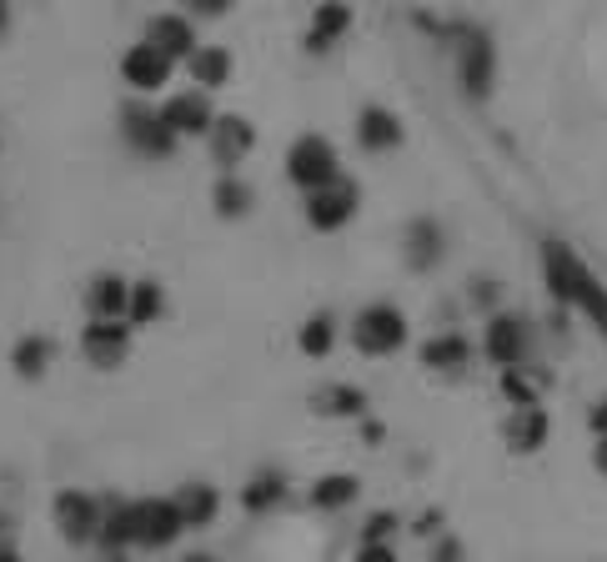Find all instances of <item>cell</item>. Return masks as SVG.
<instances>
[{
    "label": "cell",
    "mask_w": 607,
    "mask_h": 562,
    "mask_svg": "<svg viewBox=\"0 0 607 562\" xmlns=\"http://www.w3.org/2000/svg\"><path fill=\"white\" fill-rule=\"evenodd\" d=\"M161 116H166V126H171L176 136H207V132H211V121H216V105H211V91L191 86V91L166 96Z\"/></svg>",
    "instance_id": "13"
},
{
    "label": "cell",
    "mask_w": 607,
    "mask_h": 562,
    "mask_svg": "<svg viewBox=\"0 0 607 562\" xmlns=\"http://www.w3.org/2000/svg\"><path fill=\"white\" fill-rule=\"evenodd\" d=\"M286 176H292V186H301V191H317V186L336 182V176H342L336 146L326 141V136H317V132L297 136L292 151H286Z\"/></svg>",
    "instance_id": "4"
},
{
    "label": "cell",
    "mask_w": 607,
    "mask_h": 562,
    "mask_svg": "<svg viewBox=\"0 0 607 562\" xmlns=\"http://www.w3.org/2000/svg\"><path fill=\"white\" fill-rule=\"evenodd\" d=\"M351 341L362 357H392L407 347V316L392 301H376V307H362L357 322H351Z\"/></svg>",
    "instance_id": "3"
},
{
    "label": "cell",
    "mask_w": 607,
    "mask_h": 562,
    "mask_svg": "<svg viewBox=\"0 0 607 562\" xmlns=\"http://www.w3.org/2000/svg\"><path fill=\"white\" fill-rule=\"evenodd\" d=\"M482 347H487V357L503 366V372H512V366L528 362L532 332H528V322H522L517 312H503V316H492L487 322V341H482Z\"/></svg>",
    "instance_id": "11"
},
{
    "label": "cell",
    "mask_w": 607,
    "mask_h": 562,
    "mask_svg": "<svg viewBox=\"0 0 607 562\" xmlns=\"http://www.w3.org/2000/svg\"><path fill=\"white\" fill-rule=\"evenodd\" d=\"M121 136H126V146L146 161H166L171 151H176V141H182V136L166 126V116L151 111V105H126V111H121Z\"/></svg>",
    "instance_id": "6"
},
{
    "label": "cell",
    "mask_w": 607,
    "mask_h": 562,
    "mask_svg": "<svg viewBox=\"0 0 607 562\" xmlns=\"http://www.w3.org/2000/svg\"><path fill=\"white\" fill-rule=\"evenodd\" d=\"M55 362V341L51 337H21L15 341V352H11V366L21 372L26 382L46 377V366Z\"/></svg>",
    "instance_id": "25"
},
{
    "label": "cell",
    "mask_w": 607,
    "mask_h": 562,
    "mask_svg": "<svg viewBox=\"0 0 607 562\" xmlns=\"http://www.w3.org/2000/svg\"><path fill=\"white\" fill-rule=\"evenodd\" d=\"M543 282H547V291H553L562 307L582 312L607 337V287L597 282L593 266L582 262L568 241H557V236H547L543 241Z\"/></svg>",
    "instance_id": "1"
},
{
    "label": "cell",
    "mask_w": 607,
    "mask_h": 562,
    "mask_svg": "<svg viewBox=\"0 0 607 562\" xmlns=\"http://www.w3.org/2000/svg\"><path fill=\"white\" fill-rule=\"evenodd\" d=\"M362 562H397L387 552V542H362Z\"/></svg>",
    "instance_id": "33"
},
{
    "label": "cell",
    "mask_w": 607,
    "mask_h": 562,
    "mask_svg": "<svg viewBox=\"0 0 607 562\" xmlns=\"http://www.w3.org/2000/svg\"><path fill=\"white\" fill-rule=\"evenodd\" d=\"M141 533V502H116V508H106L101 517V542L106 548H121L126 552Z\"/></svg>",
    "instance_id": "21"
},
{
    "label": "cell",
    "mask_w": 607,
    "mask_h": 562,
    "mask_svg": "<svg viewBox=\"0 0 607 562\" xmlns=\"http://www.w3.org/2000/svg\"><path fill=\"white\" fill-rule=\"evenodd\" d=\"M176 508H182V523L186 527H207L211 517H216V508H221V497H216V487L211 483H186L182 492L171 497Z\"/></svg>",
    "instance_id": "22"
},
{
    "label": "cell",
    "mask_w": 607,
    "mask_h": 562,
    "mask_svg": "<svg viewBox=\"0 0 607 562\" xmlns=\"http://www.w3.org/2000/svg\"><path fill=\"white\" fill-rule=\"evenodd\" d=\"M0 562H21V552H15V548H0Z\"/></svg>",
    "instance_id": "38"
},
{
    "label": "cell",
    "mask_w": 607,
    "mask_h": 562,
    "mask_svg": "<svg viewBox=\"0 0 607 562\" xmlns=\"http://www.w3.org/2000/svg\"><path fill=\"white\" fill-rule=\"evenodd\" d=\"M401 141H407V126H401L397 111H387V105H367L362 116H357V146H362V151L387 157V151H397Z\"/></svg>",
    "instance_id": "14"
},
{
    "label": "cell",
    "mask_w": 607,
    "mask_h": 562,
    "mask_svg": "<svg viewBox=\"0 0 607 562\" xmlns=\"http://www.w3.org/2000/svg\"><path fill=\"white\" fill-rule=\"evenodd\" d=\"M512 442L522 447V452H528V447L537 452V447L547 442V412L543 407H522V417L512 422Z\"/></svg>",
    "instance_id": "27"
},
{
    "label": "cell",
    "mask_w": 607,
    "mask_h": 562,
    "mask_svg": "<svg viewBox=\"0 0 607 562\" xmlns=\"http://www.w3.org/2000/svg\"><path fill=\"white\" fill-rule=\"evenodd\" d=\"M467 362H472V341L457 337V332H447V337H432L422 347V366H432V372H462Z\"/></svg>",
    "instance_id": "23"
},
{
    "label": "cell",
    "mask_w": 607,
    "mask_h": 562,
    "mask_svg": "<svg viewBox=\"0 0 607 562\" xmlns=\"http://www.w3.org/2000/svg\"><path fill=\"white\" fill-rule=\"evenodd\" d=\"M186 562H216V558H207V552H191V558H186Z\"/></svg>",
    "instance_id": "39"
},
{
    "label": "cell",
    "mask_w": 607,
    "mask_h": 562,
    "mask_svg": "<svg viewBox=\"0 0 607 562\" xmlns=\"http://www.w3.org/2000/svg\"><path fill=\"white\" fill-rule=\"evenodd\" d=\"M126 301H131L126 276H116V272L91 276V287H86V312L91 316H126Z\"/></svg>",
    "instance_id": "19"
},
{
    "label": "cell",
    "mask_w": 607,
    "mask_h": 562,
    "mask_svg": "<svg viewBox=\"0 0 607 562\" xmlns=\"http://www.w3.org/2000/svg\"><path fill=\"white\" fill-rule=\"evenodd\" d=\"M166 312V291L156 282H131V301H126V322L131 327H151Z\"/></svg>",
    "instance_id": "26"
},
{
    "label": "cell",
    "mask_w": 607,
    "mask_h": 562,
    "mask_svg": "<svg viewBox=\"0 0 607 562\" xmlns=\"http://www.w3.org/2000/svg\"><path fill=\"white\" fill-rule=\"evenodd\" d=\"M186 15H201V21H221V15L232 11L236 0H182Z\"/></svg>",
    "instance_id": "31"
},
{
    "label": "cell",
    "mask_w": 607,
    "mask_h": 562,
    "mask_svg": "<svg viewBox=\"0 0 607 562\" xmlns=\"http://www.w3.org/2000/svg\"><path fill=\"white\" fill-rule=\"evenodd\" d=\"M351 5L347 0H317V11H311V21H307V55H326V51H336L342 40H347V30H351Z\"/></svg>",
    "instance_id": "12"
},
{
    "label": "cell",
    "mask_w": 607,
    "mask_h": 562,
    "mask_svg": "<svg viewBox=\"0 0 607 562\" xmlns=\"http://www.w3.org/2000/svg\"><path fill=\"white\" fill-rule=\"evenodd\" d=\"M101 517H106V508L96 502L91 492H61L55 497V523H61V533H65V542H91V537H101Z\"/></svg>",
    "instance_id": "10"
},
{
    "label": "cell",
    "mask_w": 607,
    "mask_h": 562,
    "mask_svg": "<svg viewBox=\"0 0 607 562\" xmlns=\"http://www.w3.org/2000/svg\"><path fill=\"white\" fill-rule=\"evenodd\" d=\"M392 527H397V517H392V512H376L372 523H367V542H382Z\"/></svg>",
    "instance_id": "32"
},
{
    "label": "cell",
    "mask_w": 607,
    "mask_h": 562,
    "mask_svg": "<svg viewBox=\"0 0 607 562\" xmlns=\"http://www.w3.org/2000/svg\"><path fill=\"white\" fill-rule=\"evenodd\" d=\"M447 40H453L462 91L472 101H487L492 86H497V46H492V36L482 26H447Z\"/></svg>",
    "instance_id": "2"
},
{
    "label": "cell",
    "mask_w": 607,
    "mask_h": 562,
    "mask_svg": "<svg viewBox=\"0 0 607 562\" xmlns=\"http://www.w3.org/2000/svg\"><path fill=\"white\" fill-rule=\"evenodd\" d=\"M171 71H176V61H171L166 51H156L151 40H136V46L121 55V80H126L131 91H161L171 80Z\"/></svg>",
    "instance_id": "9"
},
{
    "label": "cell",
    "mask_w": 607,
    "mask_h": 562,
    "mask_svg": "<svg viewBox=\"0 0 607 562\" xmlns=\"http://www.w3.org/2000/svg\"><path fill=\"white\" fill-rule=\"evenodd\" d=\"M146 40H151L156 51H166L171 61H186V55L201 46V40H196L191 15H176V11L151 15V21H146Z\"/></svg>",
    "instance_id": "15"
},
{
    "label": "cell",
    "mask_w": 607,
    "mask_h": 562,
    "mask_svg": "<svg viewBox=\"0 0 607 562\" xmlns=\"http://www.w3.org/2000/svg\"><path fill=\"white\" fill-rule=\"evenodd\" d=\"M211 207H216L221 222H241V216H251V207H257V191H251V182H241L236 171H226V176L211 186Z\"/></svg>",
    "instance_id": "20"
},
{
    "label": "cell",
    "mask_w": 607,
    "mask_h": 562,
    "mask_svg": "<svg viewBox=\"0 0 607 562\" xmlns=\"http://www.w3.org/2000/svg\"><path fill=\"white\" fill-rule=\"evenodd\" d=\"M442 257H447L442 226L432 222V216H417V222L407 226V262H412V272H432Z\"/></svg>",
    "instance_id": "17"
},
{
    "label": "cell",
    "mask_w": 607,
    "mask_h": 562,
    "mask_svg": "<svg viewBox=\"0 0 607 562\" xmlns=\"http://www.w3.org/2000/svg\"><path fill=\"white\" fill-rule=\"evenodd\" d=\"M207 146H211V161H216L221 171H236L251 157V146H257V126L246 116H236V111H216V121H211V132H207Z\"/></svg>",
    "instance_id": "8"
},
{
    "label": "cell",
    "mask_w": 607,
    "mask_h": 562,
    "mask_svg": "<svg viewBox=\"0 0 607 562\" xmlns=\"http://www.w3.org/2000/svg\"><path fill=\"white\" fill-rule=\"evenodd\" d=\"M232 51L226 46H196L191 55H186V71H191V80L201 86V91H221L226 80H232Z\"/></svg>",
    "instance_id": "18"
},
{
    "label": "cell",
    "mask_w": 607,
    "mask_h": 562,
    "mask_svg": "<svg viewBox=\"0 0 607 562\" xmlns=\"http://www.w3.org/2000/svg\"><path fill=\"white\" fill-rule=\"evenodd\" d=\"M437 562H462V542H442V548H437Z\"/></svg>",
    "instance_id": "34"
},
{
    "label": "cell",
    "mask_w": 607,
    "mask_h": 562,
    "mask_svg": "<svg viewBox=\"0 0 607 562\" xmlns=\"http://www.w3.org/2000/svg\"><path fill=\"white\" fill-rule=\"evenodd\" d=\"M357 207H362V186L351 182V176H336V182L307 191V226L311 232H322V236H332L357 216Z\"/></svg>",
    "instance_id": "5"
},
{
    "label": "cell",
    "mask_w": 607,
    "mask_h": 562,
    "mask_svg": "<svg viewBox=\"0 0 607 562\" xmlns=\"http://www.w3.org/2000/svg\"><path fill=\"white\" fill-rule=\"evenodd\" d=\"M182 508L171 502V497H151V502H141V533H136V542L141 548H166V542H176L182 537Z\"/></svg>",
    "instance_id": "16"
},
{
    "label": "cell",
    "mask_w": 607,
    "mask_h": 562,
    "mask_svg": "<svg viewBox=\"0 0 607 562\" xmlns=\"http://www.w3.org/2000/svg\"><path fill=\"white\" fill-rule=\"evenodd\" d=\"M5 30H11V0H0V40H5Z\"/></svg>",
    "instance_id": "36"
},
{
    "label": "cell",
    "mask_w": 607,
    "mask_h": 562,
    "mask_svg": "<svg viewBox=\"0 0 607 562\" xmlns=\"http://www.w3.org/2000/svg\"><path fill=\"white\" fill-rule=\"evenodd\" d=\"M593 462H597V472H603V477H607V437H603V442H597V458H593Z\"/></svg>",
    "instance_id": "37"
},
{
    "label": "cell",
    "mask_w": 607,
    "mask_h": 562,
    "mask_svg": "<svg viewBox=\"0 0 607 562\" xmlns=\"http://www.w3.org/2000/svg\"><path fill=\"white\" fill-rule=\"evenodd\" d=\"M351 497H357V477H347V472L322 477V483L311 487V502H317V508H347Z\"/></svg>",
    "instance_id": "30"
},
{
    "label": "cell",
    "mask_w": 607,
    "mask_h": 562,
    "mask_svg": "<svg viewBox=\"0 0 607 562\" xmlns=\"http://www.w3.org/2000/svg\"><path fill=\"white\" fill-rule=\"evenodd\" d=\"M593 432H597V437H607V402L593 407Z\"/></svg>",
    "instance_id": "35"
},
{
    "label": "cell",
    "mask_w": 607,
    "mask_h": 562,
    "mask_svg": "<svg viewBox=\"0 0 607 562\" xmlns=\"http://www.w3.org/2000/svg\"><path fill=\"white\" fill-rule=\"evenodd\" d=\"M322 412H332V417H362V412H367V392H362V387H347V382H342V387H326V392H322Z\"/></svg>",
    "instance_id": "28"
},
{
    "label": "cell",
    "mask_w": 607,
    "mask_h": 562,
    "mask_svg": "<svg viewBox=\"0 0 607 562\" xmlns=\"http://www.w3.org/2000/svg\"><path fill=\"white\" fill-rule=\"evenodd\" d=\"M297 347H301V357H311V362L332 357V347H336V316L332 312H311L307 322H301V332H297Z\"/></svg>",
    "instance_id": "24"
},
{
    "label": "cell",
    "mask_w": 607,
    "mask_h": 562,
    "mask_svg": "<svg viewBox=\"0 0 607 562\" xmlns=\"http://www.w3.org/2000/svg\"><path fill=\"white\" fill-rule=\"evenodd\" d=\"M282 497H286V483H282V477H276V472H261L257 483H246L241 502H246L251 512H267V508H276Z\"/></svg>",
    "instance_id": "29"
},
{
    "label": "cell",
    "mask_w": 607,
    "mask_h": 562,
    "mask_svg": "<svg viewBox=\"0 0 607 562\" xmlns=\"http://www.w3.org/2000/svg\"><path fill=\"white\" fill-rule=\"evenodd\" d=\"M131 332L136 327L126 316H91L86 332H80V352H86L91 366H121L131 352Z\"/></svg>",
    "instance_id": "7"
}]
</instances>
